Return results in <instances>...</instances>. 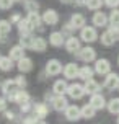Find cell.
I'll return each mask as SVG.
<instances>
[{"instance_id":"obj_50","label":"cell","mask_w":119,"mask_h":124,"mask_svg":"<svg viewBox=\"0 0 119 124\" xmlns=\"http://www.w3.org/2000/svg\"><path fill=\"white\" fill-rule=\"evenodd\" d=\"M0 57H2V54H0Z\"/></svg>"},{"instance_id":"obj_31","label":"cell","mask_w":119,"mask_h":124,"mask_svg":"<svg viewBox=\"0 0 119 124\" xmlns=\"http://www.w3.org/2000/svg\"><path fill=\"white\" fill-rule=\"evenodd\" d=\"M34 34H23V36H20V44L25 47V49H31V46H33V41H34Z\"/></svg>"},{"instance_id":"obj_47","label":"cell","mask_w":119,"mask_h":124,"mask_svg":"<svg viewBox=\"0 0 119 124\" xmlns=\"http://www.w3.org/2000/svg\"><path fill=\"white\" fill-rule=\"evenodd\" d=\"M25 0H15V3H23Z\"/></svg>"},{"instance_id":"obj_2","label":"cell","mask_w":119,"mask_h":124,"mask_svg":"<svg viewBox=\"0 0 119 124\" xmlns=\"http://www.w3.org/2000/svg\"><path fill=\"white\" fill-rule=\"evenodd\" d=\"M83 41V43H87V44H90V43H95L96 39H98V31H96V26H88V25H85L83 28L80 30V36H78Z\"/></svg>"},{"instance_id":"obj_14","label":"cell","mask_w":119,"mask_h":124,"mask_svg":"<svg viewBox=\"0 0 119 124\" xmlns=\"http://www.w3.org/2000/svg\"><path fill=\"white\" fill-rule=\"evenodd\" d=\"M103 87L108 88V90H118L119 88V75L116 72H109L104 77V82H103Z\"/></svg>"},{"instance_id":"obj_28","label":"cell","mask_w":119,"mask_h":124,"mask_svg":"<svg viewBox=\"0 0 119 124\" xmlns=\"http://www.w3.org/2000/svg\"><path fill=\"white\" fill-rule=\"evenodd\" d=\"M16 90H18V85L15 83V78H13V80H5L3 83H2V92H3V95H5V96L13 95Z\"/></svg>"},{"instance_id":"obj_40","label":"cell","mask_w":119,"mask_h":124,"mask_svg":"<svg viewBox=\"0 0 119 124\" xmlns=\"http://www.w3.org/2000/svg\"><path fill=\"white\" fill-rule=\"evenodd\" d=\"M8 108V100L5 96H0V113H5Z\"/></svg>"},{"instance_id":"obj_27","label":"cell","mask_w":119,"mask_h":124,"mask_svg":"<svg viewBox=\"0 0 119 124\" xmlns=\"http://www.w3.org/2000/svg\"><path fill=\"white\" fill-rule=\"evenodd\" d=\"M93 75H95V69L93 67H90V65H82L80 69H78V78L80 80H88V78H93Z\"/></svg>"},{"instance_id":"obj_49","label":"cell","mask_w":119,"mask_h":124,"mask_svg":"<svg viewBox=\"0 0 119 124\" xmlns=\"http://www.w3.org/2000/svg\"><path fill=\"white\" fill-rule=\"evenodd\" d=\"M118 65H119V56H118Z\"/></svg>"},{"instance_id":"obj_23","label":"cell","mask_w":119,"mask_h":124,"mask_svg":"<svg viewBox=\"0 0 119 124\" xmlns=\"http://www.w3.org/2000/svg\"><path fill=\"white\" fill-rule=\"evenodd\" d=\"M33 113H34L39 119H44L49 114V106L46 105L44 101L43 103H34V105H33Z\"/></svg>"},{"instance_id":"obj_1","label":"cell","mask_w":119,"mask_h":124,"mask_svg":"<svg viewBox=\"0 0 119 124\" xmlns=\"http://www.w3.org/2000/svg\"><path fill=\"white\" fill-rule=\"evenodd\" d=\"M118 39H119V26H114V25H108V30L104 33H101L100 36L101 44L106 46V47L114 46L118 43Z\"/></svg>"},{"instance_id":"obj_51","label":"cell","mask_w":119,"mask_h":124,"mask_svg":"<svg viewBox=\"0 0 119 124\" xmlns=\"http://www.w3.org/2000/svg\"><path fill=\"white\" fill-rule=\"evenodd\" d=\"M118 90H119V88H118Z\"/></svg>"},{"instance_id":"obj_48","label":"cell","mask_w":119,"mask_h":124,"mask_svg":"<svg viewBox=\"0 0 119 124\" xmlns=\"http://www.w3.org/2000/svg\"><path fill=\"white\" fill-rule=\"evenodd\" d=\"M118 124H119V114H118Z\"/></svg>"},{"instance_id":"obj_32","label":"cell","mask_w":119,"mask_h":124,"mask_svg":"<svg viewBox=\"0 0 119 124\" xmlns=\"http://www.w3.org/2000/svg\"><path fill=\"white\" fill-rule=\"evenodd\" d=\"M106 108L111 114H119V98H111L106 103Z\"/></svg>"},{"instance_id":"obj_9","label":"cell","mask_w":119,"mask_h":124,"mask_svg":"<svg viewBox=\"0 0 119 124\" xmlns=\"http://www.w3.org/2000/svg\"><path fill=\"white\" fill-rule=\"evenodd\" d=\"M51 105H52V109H54V111L64 113L65 108L69 106V101H67V98H65L64 95H54V96L51 98Z\"/></svg>"},{"instance_id":"obj_12","label":"cell","mask_w":119,"mask_h":124,"mask_svg":"<svg viewBox=\"0 0 119 124\" xmlns=\"http://www.w3.org/2000/svg\"><path fill=\"white\" fill-rule=\"evenodd\" d=\"M95 74L98 75H106L111 72V62L108 59H96L95 61Z\"/></svg>"},{"instance_id":"obj_41","label":"cell","mask_w":119,"mask_h":124,"mask_svg":"<svg viewBox=\"0 0 119 124\" xmlns=\"http://www.w3.org/2000/svg\"><path fill=\"white\" fill-rule=\"evenodd\" d=\"M104 5H106L108 8H118L119 0H104Z\"/></svg>"},{"instance_id":"obj_38","label":"cell","mask_w":119,"mask_h":124,"mask_svg":"<svg viewBox=\"0 0 119 124\" xmlns=\"http://www.w3.org/2000/svg\"><path fill=\"white\" fill-rule=\"evenodd\" d=\"M20 111H21V114L33 113V103H31V101H28V103H23V105H20Z\"/></svg>"},{"instance_id":"obj_25","label":"cell","mask_w":119,"mask_h":124,"mask_svg":"<svg viewBox=\"0 0 119 124\" xmlns=\"http://www.w3.org/2000/svg\"><path fill=\"white\" fill-rule=\"evenodd\" d=\"M67 88H69V83L65 78H60V80H56L54 85H52V93L54 95H65L67 93Z\"/></svg>"},{"instance_id":"obj_3","label":"cell","mask_w":119,"mask_h":124,"mask_svg":"<svg viewBox=\"0 0 119 124\" xmlns=\"http://www.w3.org/2000/svg\"><path fill=\"white\" fill-rule=\"evenodd\" d=\"M62 62L59 61V59H49V61L46 62V67H44V72L46 75H49V77H57V75L62 74Z\"/></svg>"},{"instance_id":"obj_37","label":"cell","mask_w":119,"mask_h":124,"mask_svg":"<svg viewBox=\"0 0 119 124\" xmlns=\"http://www.w3.org/2000/svg\"><path fill=\"white\" fill-rule=\"evenodd\" d=\"M15 83L18 85V88H26V85H28V80H26L25 74H20L15 77Z\"/></svg>"},{"instance_id":"obj_22","label":"cell","mask_w":119,"mask_h":124,"mask_svg":"<svg viewBox=\"0 0 119 124\" xmlns=\"http://www.w3.org/2000/svg\"><path fill=\"white\" fill-rule=\"evenodd\" d=\"M8 56L12 57L15 62H18L20 59H23V57L26 56V49L23 47V46H21V44H16V46H13L12 49H10Z\"/></svg>"},{"instance_id":"obj_17","label":"cell","mask_w":119,"mask_h":124,"mask_svg":"<svg viewBox=\"0 0 119 124\" xmlns=\"http://www.w3.org/2000/svg\"><path fill=\"white\" fill-rule=\"evenodd\" d=\"M65 43V34L62 31H52L49 34V44L52 47H62Z\"/></svg>"},{"instance_id":"obj_39","label":"cell","mask_w":119,"mask_h":124,"mask_svg":"<svg viewBox=\"0 0 119 124\" xmlns=\"http://www.w3.org/2000/svg\"><path fill=\"white\" fill-rule=\"evenodd\" d=\"M13 3H15V0H0V10H10L13 7Z\"/></svg>"},{"instance_id":"obj_44","label":"cell","mask_w":119,"mask_h":124,"mask_svg":"<svg viewBox=\"0 0 119 124\" xmlns=\"http://www.w3.org/2000/svg\"><path fill=\"white\" fill-rule=\"evenodd\" d=\"M77 7H87V0H74Z\"/></svg>"},{"instance_id":"obj_45","label":"cell","mask_w":119,"mask_h":124,"mask_svg":"<svg viewBox=\"0 0 119 124\" xmlns=\"http://www.w3.org/2000/svg\"><path fill=\"white\" fill-rule=\"evenodd\" d=\"M60 3H64V5H69V3H74V0H59Z\"/></svg>"},{"instance_id":"obj_42","label":"cell","mask_w":119,"mask_h":124,"mask_svg":"<svg viewBox=\"0 0 119 124\" xmlns=\"http://www.w3.org/2000/svg\"><path fill=\"white\" fill-rule=\"evenodd\" d=\"M20 20H21V15H20V13H13L12 16H10V23H12V25H16Z\"/></svg>"},{"instance_id":"obj_5","label":"cell","mask_w":119,"mask_h":124,"mask_svg":"<svg viewBox=\"0 0 119 124\" xmlns=\"http://www.w3.org/2000/svg\"><path fill=\"white\" fill-rule=\"evenodd\" d=\"M77 57H78L82 62L90 64V62L96 61V51H95L93 47H90V46H85V47H82V49L77 52Z\"/></svg>"},{"instance_id":"obj_30","label":"cell","mask_w":119,"mask_h":124,"mask_svg":"<svg viewBox=\"0 0 119 124\" xmlns=\"http://www.w3.org/2000/svg\"><path fill=\"white\" fill-rule=\"evenodd\" d=\"M80 109H82V119H93L95 116H96V109H95L90 103L83 105Z\"/></svg>"},{"instance_id":"obj_46","label":"cell","mask_w":119,"mask_h":124,"mask_svg":"<svg viewBox=\"0 0 119 124\" xmlns=\"http://www.w3.org/2000/svg\"><path fill=\"white\" fill-rule=\"evenodd\" d=\"M36 124H47V123H46L44 119H38V123H36Z\"/></svg>"},{"instance_id":"obj_6","label":"cell","mask_w":119,"mask_h":124,"mask_svg":"<svg viewBox=\"0 0 119 124\" xmlns=\"http://www.w3.org/2000/svg\"><path fill=\"white\" fill-rule=\"evenodd\" d=\"M64 116H65V119L70 121V123H77V121H80V119H82V109H80V106L69 105L67 108H65V111H64Z\"/></svg>"},{"instance_id":"obj_19","label":"cell","mask_w":119,"mask_h":124,"mask_svg":"<svg viewBox=\"0 0 119 124\" xmlns=\"http://www.w3.org/2000/svg\"><path fill=\"white\" fill-rule=\"evenodd\" d=\"M33 59H30V57H23V59H20L18 62H16V69L20 70V74H28V72H31L33 70Z\"/></svg>"},{"instance_id":"obj_43","label":"cell","mask_w":119,"mask_h":124,"mask_svg":"<svg viewBox=\"0 0 119 124\" xmlns=\"http://www.w3.org/2000/svg\"><path fill=\"white\" fill-rule=\"evenodd\" d=\"M3 114H5V118L8 119V121H13V119H15V113H13V111H8V109H7Z\"/></svg>"},{"instance_id":"obj_11","label":"cell","mask_w":119,"mask_h":124,"mask_svg":"<svg viewBox=\"0 0 119 124\" xmlns=\"http://www.w3.org/2000/svg\"><path fill=\"white\" fill-rule=\"evenodd\" d=\"M41 16H43V23L44 25H49V26H56L57 23H59V20H60L59 13H57L54 8H47Z\"/></svg>"},{"instance_id":"obj_36","label":"cell","mask_w":119,"mask_h":124,"mask_svg":"<svg viewBox=\"0 0 119 124\" xmlns=\"http://www.w3.org/2000/svg\"><path fill=\"white\" fill-rule=\"evenodd\" d=\"M38 119L39 118L34 114V113H28L25 118L21 119V124H36V123H38Z\"/></svg>"},{"instance_id":"obj_29","label":"cell","mask_w":119,"mask_h":124,"mask_svg":"<svg viewBox=\"0 0 119 124\" xmlns=\"http://www.w3.org/2000/svg\"><path fill=\"white\" fill-rule=\"evenodd\" d=\"M16 26H18V33H20V36H23V34H31L33 33V30H34V28H33L31 25H30V21H28V20H20L18 23H16Z\"/></svg>"},{"instance_id":"obj_13","label":"cell","mask_w":119,"mask_h":124,"mask_svg":"<svg viewBox=\"0 0 119 124\" xmlns=\"http://www.w3.org/2000/svg\"><path fill=\"white\" fill-rule=\"evenodd\" d=\"M91 23H93V26H96V28H106V26L109 25V18H108L106 13L96 10V12L93 13V16H91Z\"/></svg>"},{"instance_id":"obj_4","label":"cell","mask_w":119,"mask_h":124,"mask_svg":"<svg viewBox=\"0 0 119 124\" xmlns=\"http://www.w3.org/2000/svg\"><path fill=\"white\" fill-rule=\"evenodd\" d=\"M7 100H8V101H12V103H16V105H23V103L31 101V96H30V93L26 92L25 88H18L13 95L7 96Z\"/></svg>"},{"instance_id":"obj_26","label":"cell","mask_w":119,"mask_h":124,"mask_svg":"<svg viewBox=\"0 0 119 124\" xmlns=\"http://www.w3.org/2000/svg\"><path fill=\"white\" fill-rule=\"evenodd\" d=\"M15 67V61L10 56H2L0 57V70L2 72H12Z\"/></svg>"},{"instance_id":"obj_10","label":"cell","mask_w":119,"mask_h":124,"mask_svg":"<svg viewBox=\"0 0 119 124\" xmlns=\"http://www.w3.org/2000/svg\"><path fill=\"white\" fill-rule=\"evenodd\" d=\"M67 95L72 100H82L87 93H85V87L82 83H70L67 88Z\"/></svg>"},{"instance_id":"obj_8","label":"cell","mask_w":119,"mask_h":124,"mask_svg":"<svg viewBox=\"0 0 119 124\" xmlns=\"http://www.w3.org/2000/svg\"><path fill=\"white\" fill-rule=\"evenodd\" d=\"M64 47L70 54H77L82 49V39L80 38H75V36H69L65 39V43H64Z\"/></svg>"},{"instance_id":"obj_20","label":"cell","mask_w":119,"mask_h":124,"mask_svg":"<svg viewBox=\"0 0 119 124\" xmlns=\"http://www.w3.org/2000/svg\"><path fill=\"white\" fill-rule=\"evenodd\" d=\"M12 33V23L10 20H0V43H5L7 36Z\"/></svg>"},{"instance_id":"obj_15","label":"cell","mask_w":119,"mask_h":124,"mask_svg":"<svg viewBox=\"0 0 119 124\" xmlns=\"http://www.w3.org/2000/svg\"><path fill=\"white\" fill-rule=\"evenodd\" d=\"M90 105L93 106L96 111H100V109H104L106 108V98L101 95V92L100 93H95V95H90V101H88Z\"/></svg>"},{"instance_id":"obj_24","label":"cell","mask_w":119,"mask_h":124,"mask_svg":"<svg viewBox=\"0 0 119 124\" xmlns=\"http://www.w3.org/2000/svg\"><path fill=\"white\" fill-rule=\"evenodd\" d=\"M47 44H49L47 39H44V38H41V36H36L34 41H33L31 51H34V52H44V51L47 49Z\"/></svg>"},{"instance_id":"obj_34","label":"cell","mask_w":119,"mask_h":124,"mask_svg":"<svg viewBox=\"0 0 119 124\" xmlns=\"http://www.w3.org/2000/svg\"><path fill=\"white\" fill-rule=\"evenodd\" d=\"M109 25L119 26V8H111V13H109Z\"/></svg>"},{"instance_id":"obj_16","label":"cell","mask_w":119,"mask_h":124,"mask_svg":"<svg viewBox=\"0 0 119 124\" xmlns=\"http://www.w3.org/2000/svg\"><path fill=\"white\" fill-rule=\"evenodd\" d=\"M26 20L30 21V25H31L34 30H36V28H38L39 31L44 30V28H43V25H44V23H43V16L39 15V12H28Z\"/></svg>"},{"instance_id":"obj_18","label":"cell","mask_w":119,"mask_h":124,"mask_svg":"<svg viewBox=\"0 0 119 124\" xmlns=\"http://www.w3.org/2000/svg\"><path fill=\"white\" fill-rule=\"evenodd\" d=\"M69 23L72 25L74 31L75 30H82L83 26L87 25V18H85V15H82V13H74V15L70 16Z\"/></svg>"},{"instance_id":"obj_33","label":"cell","mask_w":119,"mask_h":124,"mask_svg":"<svg viewBox=\"0 0 119 124\" xmlns=\"http://www.w3.org/2000/svg\"><path fill=\"white\" fill-rule=\"evenodd\" d=\"M26 12H38L39 10V2L38 0H25L23 2Z\"/></svg>"},{"instance_id":"obj_21","label":"cell","mask_w":119,"mask_h":124,"mask_svg":"<svg viewBox=\"0 0 119 124\" xmlns=\"http://www.w3.org/2000/svg\"><path fill=\"white\" fill-rule=\"evenodd\" d=\"M83 87H85V93H87V95H95V93H100V90H101V85L95 80V78L85 80Z\"/></svg>"},{"instance_id":"obj_35","label":"cell","mask_w":119,"mask_h":124,"mask_svg":"<svg viewBox=\"0 0 119 124\" xmlns=\"http://www.w3.org/2000/svg\"><path fill=\"white\" fill-rule=\"evenodd\" d=\"M103 5H104V0H87V7L90 10H93V12L100 10Z\"/></svg>"},{"instance_id":"obj_7","label":"cell","mask_w":119,"mask_h":124,"mask_svg":"<svg viewBox=\"0 0 119 124\" xmlns=\"http://www.w3.org/2000/svg\"><path fill=\"white\" fill-rule=\"evenodd\" d=\"M78 64L75 62H69V64H65L62 69V74H64V78L65 80H75L78 78Z\"/></svg>"}]
</instances>
